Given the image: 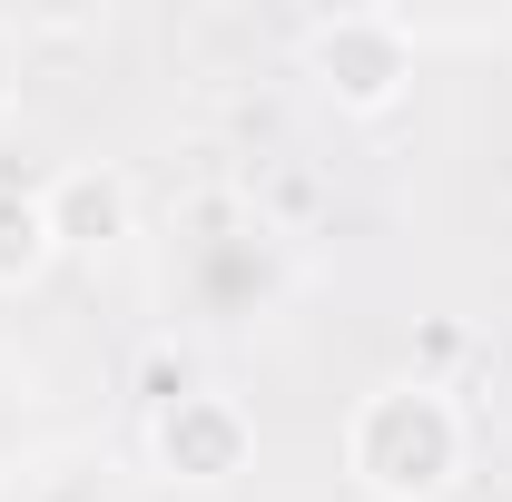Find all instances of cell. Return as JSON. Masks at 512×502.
<instances>
[{
    "mask_svg": "<svg viewBox=\"0 0 512 502\" xmlns=\"http://www.w3.org/2000/svg\"><path fill=\"white\" fill-rule=\"evenodd\" d=\"M463 453H473V424H463L453 384H434V375L375 384L345 424V473L375 502H444L463 483Z\"/></svg>",
    "mask_w": 512,
    "mask_h": 502,
    "instance_id": "obj_1",
    "label": "cell"
},
{
    "mask_svg": "<svg viewBox=\"0 0 512 502\" xmlns=\"http://www.w3.org/2000/svg\"><path fill=\"white\" fill-rule=\"evenodd\" d=\"M286 286H296L286 237H276L256 207H237V197L188 207V227H178V266H168V296H178L197 325H217V335L266 325V315L286 306Z\"/></svg>",
    "mask_w": 512,
    "mask_h": 502,
    "instance_id": "obj_2",
    "label": "cell"
},
{
    "mask_svg": "<svg viewBox=\"0 0 512 502\" xmlns=\"http://www.w3.org/2000/svg\"><path fill=\"white\" fill-rule=\"evenodd\" d=\"M306 79H316L335 109L355 119H384L414 79V20L404 10H335L306 30Z\"/></svg>",
    "mask_w": 512,
    "mask_h": 502,
    "instance_id": "obj_3",
    "label": "cell"
},
{
    "mask_svg": "<svg viewBox=\"0 0 512 502\" xmlns=\"http://www.w3.org/2000/svg\"><path fill=\"white\" fill-rule=\"evenodd\" d=\"M148 453H158V473L168 483H197V493H217V483H237L256 453V424L237 394H217V384H178V394H158V414H148Z\"/></svg>",
    "mask_w": 512,
    "mask_h": 502,
    "instance_id": "obj_4",
    "label": "cell"
},
{
    "mask_svg": "<svg viewBox=\"0 0 512 502\" xmlns=\"http://www.w3.org/2000/svg\"><path fill=\"white\" fill-rule=\"evenodd\" d=\"M40 207H50V247L60 256H109L138 227V197H128L119 168H99V158H69L40 178Z\"/></svg>",
    "mask_w": 512,
    "mask_h": 502,
    "instance_id": "obj_5",
    "label": "cell"
},
{
    "mask_svg": "<svg viewBox=\"0 0 512 502\" xmlns=\"http://www.w3.org/2000/svg\"><path fill=\"white\" fill-rule=\"evenodd\" d=\"M0 502H138L119 483V463H99V453H40V463H20Z\"/></svg>",
    "mask_w": 512,
    "mask_h": 502,
    "instance_id": "obj_6",
    "label": "cell"
},
{
    "mask_svg": "<svg viewBox=\"0 0 512 502\" xmlns=\"http://www.w3.org/2000/svg\"><path fill=\"white\" fill-rule=\"evenodd\" d=\"M50 256H60V247H50V207H40V178L0 168V286H30Z\"/></svg>",
    "mask_w": 512,
    "mask_h": 502,
    "instance_id": "obj_7",
    "label": "cell"
},
{
    "mask_svg": "<svg viewBox=\"0 0 512 502\" xmlns=\"http://www.w3.org/2000/svg\"><path fill=\"white\" fill-rule=\"evenodd\" d=\"M20 473V384L0 375V483Z\"/></svg>",
    "mask_w": 512,
    "mask_h": 502,
    "instance_id": "obj_8",
    "label": "cell"
},
{
    "mask_svg": "<svg viewBox=\"0 0 512 502\" xmlns=\"http://www.w3.org/2000/svg\"><path fill=\"white\" fill-rule=\"evenodd\" d=\"M20 99V20H0V109Z\"/></svg>",
    "mask_w": 512,
    "mask_h": 502,
    "instance_id": "obj_9",
    "label": "cell"
}]
</instances>
